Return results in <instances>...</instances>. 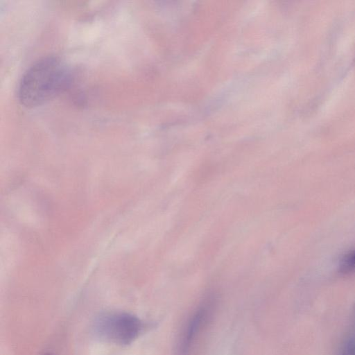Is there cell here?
<instances>
[{"label": "cell", "mask_w": 355, "mask_h": 355, "mask_svg": "<svg viewBox=\"0 0 355 355\" xmlns=\"http://www.w3.org/2000/svg\"><path fill=\"white\" fill-rule=\"evenodd\" d=\"M210 300L199 307L189 322L180 344V355H188L196 336L209 316L212 302Z\"/></svg>", "instance_id": "obj_3"}, {"label": "cell", "mask_w": 355, "mask_h": 355, "mask_svg": "<svg viewBox=\"0 0 355 355\" xmlns=\"http://www.w3.org/2000/svg\"><path fill=\"white\" fill-rule=\"evenodd\" d=\"M69 70L56 57H47L33 64L19 83L18 97L27 107L39 106L61 92L68 83Z\"/></svg>", "instance_id": "obj_1"}, {"label": "cell", "mask_w": 355, "mask_h": 355, "mask_svg": "<svg viewBox=\"0 0 355 355\" xmlns=\"http://www.w3.org/2000/svg\"><path fill=\"white\" fill-rule=\"evenodd\" d=\"M42 355H53V354H51V353H45V354H42Z\"/></svg>", "instance_id": "obj_5"}, {"label": "cell", "mask_w": 355, "mask_h": 355, "mask_svg": "<svg viewBox=\"0 0 355 355\" xmlns=\"http://www.w3.org/2000/svg\"><path fill=\"white\" fill-rule=\"evenodd\" d=\"M96 337L107 343L125 346L133 343L143 332L145 323L137 316L121 311L100 314L93 324Z\"/></svg>", "instance_id": "obj_2"}, {"label": "cell", "mask_w": 355, "mask_h": 355, "mask_svg": "<svg viewBox=\"0 0 355 355\" xmlns=\"http://www.w3.org/2000/svg\"><path fill=\"white\" fill-rule=\"evenodd\" d=\"M340 268L344 272L355 270V251L343 259Z\"/></svg>", "instance_id": "obj_4"}]
</instances>
